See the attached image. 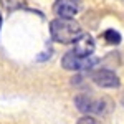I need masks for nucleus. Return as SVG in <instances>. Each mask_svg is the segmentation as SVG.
Returning <instances> with one entry per match:
<instances>
[{"mask_svg":"<svg viewBox=\"0 0 124 124\" xmlns=\"http://www.w3.org/2000/svg\"><path fill=\"white\" fill-rule=\"evenodd\" d=\"M50 35L53 41L70 45V43H75L83 35V30L79 27V23L75 22L73 18L58 17V18L51 20V23H50Z\"/></svg>","mask_w":124,"mask_h":124,"instance_id":"1","label":"nucleus"},{"mask_svg":"<svg viewBox=\"0 0 124 124\" xmlns=\"http://www.w3.org/2000/svg\"><path fill=\"white\" fill-rule=\"evenodd\" d=\"M76 108L85 114H108L113 109V103L108 98H94L93 94H78L75 98Z\"/></svg>","mask_w":124,"mask_h":124,"instance_id":"2","label":"nucleus"},{"mask_svg":"<svg viewBox=\"0 0 124 124\" xmlns=\"http://www.w3.org/2000/svg\"><path fill=\"white\" fill-rule=\"evenodd\" d=\"M99 63V58L93 56H83L76 53L75 50H70L68 53H65V56L61 58V66L68 70V71H83V70H89L94 65Z\"/></svg>","mask_w":124,"mask_h":124,"instance_id":"3","label":"nucleus"},{"mask_svg":"<svg viewBox=\"0 0 124 124\" xmlns=\"http://www.w3.org/2000/svg\"><path fill=\"white\" fill-rule=\"evenodd\" d=\"M81 8L79 0H56L53 3V12L61 18H73Z\"/></svg>","mask_w":124,"mask_h":124,"instance_id":"4","label":"nucleus"},{"mask_svg":"<svg viewBox=\"0 0 124 124\" xmlns=\"http://www.w3.org/2000/svg\"><path fill=\"white\" fill-rule=\"evenodd\" d=\"M91 79L101 88H119L121 85L117 75L111 70H98L91 75Z\"/></svg>","mask_w":124,"mask_h":124,"instance_id":"5","label":"nucleus"},{"mask_svg":"<svg viewBox=\"0 0 124 124\" xmlns=\"http://www.w3.org/2000/svg\"><path fill=\"white\" fill-rule=\"evenodd\" d=\"M76 53L79 55H83V56H89V55H93V51H94V40L91 38V35H88V33H83L79 38L75 41V48H73Z\"/></svg>","mask_w":124,"mask_h":124,"instance_id":"6","label":"nucleus"},{"mask_svg":"<svg viewBox=\"0 0 124 124\" xmlns=\"http://www.w3.org/2000/svg\"><path fill=\"white\" fill-rule=\"evenodd\" d=\"M103 38H104L106 43H109V45H119V43H121V40H123V37H121V33H119V31L109 28V30H106L104 33H103Z\"/></svg>","mask_w":124,"mask_h":124,"instance_id":"7","label":"nucleus"},{"mask_svg":"<svg viewBox=\"0 0 124 124\" xmlns=\"http://www.w3.org/2000/svg\"><path fill=\"white\" fill-rule=\"evenodd\" d=\"M2 7L8 12H13V10H18L25 5V0H0Z\"/></svg>","mask_w":124,"mask_h":124,"instance_id":"8","label":"nucleus"},{"mask_svg":"<svg viewBox=\"0 0 124 124\" xmlns=\"http://www.w3.org/2000/svg\"><path fill=\"white\" fill-rule=\"evenodd\" d=\"M76 124H103L99 119H96V117H93V116H83L81 119H78Z\"/></svg>","mask_w":124,"mask_h":124,"instance_id":"9","label":"nucleus"},{"mask_svg":"<svg viewBox=\"0 0 124 124\" xmlns=\"http://www.w3.org/2000/svg\"><path fill=\"white\" fill-rule=\"evenodd\" d=\"M0 27H2V13H0Z\"/></svg>","mask_w":124,"mask_h":124,"instance_id":"10","label":"nucleus"}]
</instances>
